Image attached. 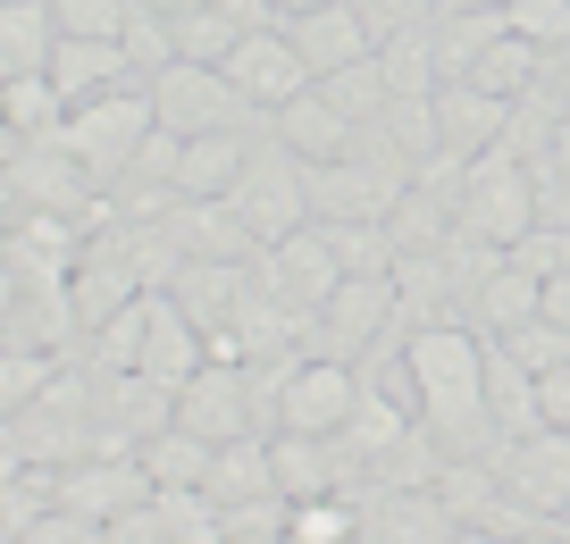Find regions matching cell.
<instances>
[{"label": "cell", "instance_id": "1", "mask_svg": "<svg viewBox=\"0 0 570 544\" xmlns=\"http://www.w3.org/2000/svg\"><path fill=\"white\" fill-rule=\"evenodd\" d=\"M403 369H411V411L453 461H503L495 411H487V335L462 318L403 335Z\"/></svg>", "mask_w": 570, "mask_h": 544}, {"label": "cell", "instance_id": "2", "mask_svg": "<svg viewBox=\"0 0 570 544\" xmlns=\"http://www.w3.org/2000/svg\"><path fill=\"white\" fill-rule=\"evenodd\" d=\"M529 227H537V168L512 151V142H495V151H479L470 176L453 185V244L512 251Z\"/></svg>", "mask_w": 570, "mask_h": 544}, {"label": "cell", "instance_id": "3", "mask_svg": "<svg viewBox=\"0 0 570 544\" xmlns=\"http://www.w3.org/2000/svg\"><path fill=\"white\" fill-rule=\"evenodd\" d=\"M160 126V109H151V85H126V92H101V101L68 109V126H59V151L76 159V168L92 176V185H109V176H135V151L142 135Z\"/></svg>", "mask_w": 570, "mask_h": 544}, {"label": "cell", "instance_id": "4", "mask_svg": "<svg viewBox=\"0 0 570 544\" xmlns=\"http://www.w3.org/2000/svg\"><path fill=\"white\" fill-rule=\"evenodd\" d=\"M227 210L252 227V244H261V251H268V244H285V235H294V227L311 218V168H303L294 151H285L277 135H268L261 151H252V168L235 176Z\"/></svg>", "mask_w": 570, "mask_h": 544}, {"label": "cell", "instance_id": "5", "mask_svg": "<svg viewBox=\"0 0 570 544\" xmlns=\"http://www.w3.org/2000/svg\"><path fill=\"white\" fill-rule=\"evenodd\" d=\"M151 109H160V126H177V135H244V118H268V109H252L244 92L227 85V68H194V59L151 76Z\"/></svg>", "mask_w": 570, "mask_h": 544}, {"label": "cell", "instance_id": "6", "mask_svg": "<svg viewBox=\"0 0 570 544\" xmlns=\"http://www.w3.org/2000/svg\"><path fill=\"white\" fill-rule=\"evenodd\" d=\"M268 277H261V294L268 301H285L294 318H320L327 310V294L344 285V260H336V244H327V227H294L285 244H268Z\"/></svg>", "mask_w": 570, "mask_h": 544}, {"label": "cell", "instance_id": "7", "mask_svg": "<svg viewBox=\"0 0 570 544\" xmlns=\"http://www.w3.org/2000/svg\"><path fill=\"white\" fill-rule=\"evenodd\" d=\"M495 477L529 520H570V427H537V436L503 444Z\"/></svg>", "mask_w": 570, "mask_h": 544}, {"label": "cell", "instance_id": "8", "mask_svg": "<svg viewBox=\"0 0 570 544\" xmlns=\"http://www.w3.org/2000/svg\"><path fill=\"white\" fill-rule=\"evenodd\" d=\"M227 85L244 92L252 109H268V118H277V109L303 101L320 76L303 68V51H294V34H285V26H252V34L227 51Z\"/></svg>", "mask_w": 570, "mask_h": 544}, {"label": "cell", "instance_id": "9", "mask_svg": "<svg viewBox=\"0 0 570 544\" xmlns=\"http://www.w3.org/2000/svg\"><path fill=\"white\" fill-rule=\"evenodd\" d=\"M361 377H353V360H303L294 369V386H285V403H277V427H294V436H327L336 444L344 427H353V411H361Z\"/></svg>", "mask_w": 570, "mask_h": 544}, {"label": "cell", "instance_id": "10", "mask_svg": "<svg viewBox=\"0 0 570 544\" xmlns=\"http://www.w3.org/2000/svg\"><path fill=\"white\" fill-rule=\"evenodd\" d=\"M151 469H142L135 453H92V461H76V469H59V503L68 511H92L101 527H118V520H135V511H151Z\"/></svg>", "mask_w": 570, "mask_h": 544}, {"label": "cell", "instance_id": "11", "mask_svg": "<svg viewBox=\"0 0 570 544\" xmlns=\"http://www.w3.org/2000/svg\"><path fill=\"white\" fill-rule=\"evenodd\" d=\"M210 369V335L194 327V310H185L177 294H142V369L135 377H160V386H194V377Z\"/></svg>", "mask_w": 570, "mask_h": 544}, {"label": "cell", "instance_id": "12", "mask_svg": "<svg viewBox=\"0 0 570 544\" xmlns=\"http://www.w3.org/2000/svg\"><path fill=\"white\" fill-rule=\"evenodd\" d=\"M311 327H320V344H336L327 360H344L353 344H370V335L403 327V294H394V277H344Z\"/></svg>", "mask_w": 570, "mask_h": 544}, {"label": "cell", "instance_id": "13", "mask_svg": "<svg viewBox=\"0 0 570 544\" xmlns=\"http://www.w3.org/2000/svg\"><path fill=\"white\" fill-rule=\"evenodd\" d=\"M252 377L244 369H202L194 386H177V427H194V436H210V444H235V436H252Z\"/></svg>", "mask_w": 570, "mask_h": 544}, {"label": "cell", "instance_id": "14", "mask_svg": "<svg viewBox=\"0 0 570 544\" xmlns=\"http://www.w3.org/2000/svg\"><path fill=\"white\" fill-rule=\"evenodd\" d=\"M51 85L68 92V109H85V101H101V92H126V85H142V68L126 59V42L59 34V51H51Z\"/></svg>", "mask_w": 570, "mask_h": 544}, {"label": "cell", "instance_id": "15", "mask_svg": "<svg viewBox=\"0 0 570 544\" xmlns=\"http://www.w3.org/2000/svg\"><path fill=\"white\" fill-rule=\"evenodd\" d=\"M277 26H285V34H294V51H303V68H311V76L361 68V59L377 51L353 0H336V9H303V18H277Z\"/></svg>", "mask_w": 570, "mask_h": 544}, {"label": "cell", "instance_id": "16", "mask_svg": "<svg viewBox=\"0 0 570 544\" xmlns=\"http://www.w3.org/2000/svg\"><path fill=\"white\" fill-rule=\"evenodd\" d=\"M268 135H277V142H285V151L303 159V168H327V159H353V135H361V126H353V118H344V109H336V101H327V92H320V85H311V92H303V101H285V109H277V118H268Z\"/></svg>", "mask_w": 570, "mask_h": 544}, {"label": "cell", "instance_id": "17", "mask_svg": "<svg viewBox=\"0 0 570 544\" xmlns=\"http://www.w3.org/2000/svg\"><path fill=\"white\" fill-rule=\"evenodd\" d=\"M512 109H520V101H495V92H479L470 76L436 85V126H445V151H453V159L495 151V142L512 135Z\"/></svg>", "mask_w": 570, "mask_h": 544}, {"label": "cell", "instance_id": "18", "mask_svg": "<svg viewBox=\"0 0 570 544\" xmlns=\"http://www.w3.org/2000/svg\"><path fill=\"white\" fill-rule=\"evenodd\" d=\"M470 310H479V335H512V327H529V318L546 310V277H529L512 251H495L479 294H470Z\"/></svg>", "mask_w": 570, "mask_h": 544}, {"label": "cell", "instance_id": "19", "mask_svg": "<svg viewBox=\"0 0 570 544\" xmlns=\"http://www.w3.org/2000/svg\"><path fill=\"white\" fill-rule=\"evenodd\" d=\"M361 536H370V544H453V536H462V520L445 511V494H436V486H428V494L420 486H394Z\"/></svg>", "mask_w": 570, "mask_h": 544}, {"label": "cell", "instance_id": "20", "mask_svg": "<svg viewBox=\"0 0 570 544\" xmlns=\"http://www.w3.org/2000/svg\"><path fill=\"white\" fill-rule=\"evenodd\" d=\"M59 18L51 0H0V76H51Z\"/></svg>", "mask_w": 570, "mask_h": 544}, {"label": "cell", "instance_id": "21", "mask_svg": "<svg viewBox=\"0 0 570 544\" xmlns=\"http://www.w3.org/2000/svg\"><path fill=\"white\" fill-rule=\"evenodd\" d=\"M487 411H495V436H503V444H520V436H537V427H546L537 377L520 369L503 344H487Z\"/></svg>", "mask_w": 570, "mask_h": 544}, {"label": "cell", "instance_id": "22", "mask_svg": "<svg viewBox=\"0 0 570 544\" xmlns=\"http://www.w3.org/2000/svg\"><path fill=\"white\" fill-rule=\"evenodd\" d=\"M244 168H252V142H244V135H194V142H185V168H177V194L227 201Z\"/></svg>", "mask_w": 570, "mask_h": 544}, {"label": "cell", "instance_id": "23", "mask_svg": "<svg viewBox=\"0 0 570 544\" xmlns=\"http://www.w3.org/2000/svg\"><path fill=\"white\" fill-rule=\"evenodd\" d=\"M0 118H9L18 142H59V126H68V92H59L51 76H0Z\"/></svg>", "mask_w": 570, "mask_h": 544}, {"label": "cell", "instance_id": "24", "mask_svg": "<svg viewBox=\"0 0 570 544\" xmlns=\"http://www.w3.org/2000/svg\"><path fill=\"white\" fill-rule=\"evenodd\" d=\"M135 461L151 469V486H210L218 444H210V436H194V427H160V436L142 444Z\"/></svg>", "mask_w": 570, "mask_h": 544}, {"label": "cell", "instance_id": "25", "mask_svg": "<svg viewBox=\"0 0 570 544\" xmlns=\"http://www.w3.org/2000/svg\"><path fill=\"white\" fill-rule=\"evenodd\" d=\"M210 494H218V503H261V494H277V453H268L261 436H235V444H218Z\"/></svg>", "mask_w": 570, "mask_h": 544}, {"label": "cell", "instance_id": "26", "mask_svg": "<svg viewBox=\"0 0 570 544\" xmlns=\"http://www.w3.org/2000/svg\"><path fill=\"white\" fill-rule=\"evenodd\" d=\"M320 92H327V101H336L353 126H377V118L394 109V85H386V68H377V51L361 59V68H336V76H320Z\"/></svg>", "mask_w": 570, "mask_h": 544}, {"label": "cell", "instance_id": "27", "mask_svg": "<svg viewBox=\"0 0 570 544\" xmlns=\"http://www.w3.org/2000/svg\"><path fill=\"white\" fill-rule=\"evenodd\" d=\"M537 59H546L537 42L503 34L495 51H487L479 68H470V85H479V92H495V101H529V85H537Z\"/></svg>", "mask_w": 570, "mask_h": 544}, {"label": "cell", "instance_id": "28", "mask_svg": "<svg viewBox=\"0 0 570 544\" xmlns=\"http://www.w3.org/2000/svg\"><path fill=\"white\" fill-rule=\"evenodd\" d=\"M118 42H126V59L142 68V85H151L160 68H177V18H168V9H151V0H135V18H126Z\"/></svg>", "mask_w": 570, "mask_h": 544}, {"label": "cell", "instance_id": "29", "mask_svg": "<svg viewBox=\"0 0 570 544\" xmlns=\"http://www.w3.org/2000/svg\"><path fill=\"white\" fill-rule=\"evenodd\" d=\"M487 344H503L529 377H553L570 360V327H562V318H546V310H537L529 327H512V335H487Z\"/></svg>", "mask_w": 570, "mask_h": 544}, {"label": "cell", "instance_id": "30", "mask_svg": "<svg viewBox=\"0 0 570 544\" xmlns=\"http://www.w3.org/2000/svg\"><path fill=\"white\" fill-rule=\"evenodd\" d=\"M51 386H59L51 352H42V344H9V360H0V403H9V411H35Z\"/></svg>", "mask_w": 570, "mask_h": 544}, {"label": "cell", "instance_id": "31", "mask_svg": "<svg viewBox=\"0 0 570 544\" xmlns=\"http://www.w3.org/2000/svg\"><path fill=\"white\" fill-rule=\"evenodd\" d=\"M294 544H353L361 536V511L344 503V494H311V503H294V527H285Z\"/></svg>", "mask_w": 570, "mask_h": 544}, {"label": "cell", "instance_id": "32", "mask_svg": "<svg viewBox=\"0 0 570 544\" xmlns=\"http://www.w3.org/2000/svg\"><path fill=\"white\" fill-rule=\"evenodd\" d=\"M503 26L537 51H562L570 42V0H503Z\"/></svg>", "mask_w": 570, "mask_h": 544}, {"label": "cell", "instance_id": "33", "mask_svg": "<svg viewBox=\"0 0 570 544\" xmlns=\"http://www.w3.org/2000/svg\"><path fill=\"white\" fill-rule=\"evenodd\" d=\"M59 34H92V42H118L126 18H135V0H51Z\"/></svg>", "mask_w": 570, "mask_h": 544}, {"label": "cell", "instance_id": "34", "mask_svg": "<svg viewBox=\"0 0 570 544\" xmlns=\"http://www.w3.org/2000/svg\"><path fill=\"white\" fill-rule=\"evenodd\" d=\"M361 26H370V42H394V34H420V26H436V0H353Z\"/></svg>", "mask_w": 570, "mask_h": 544}, {"label": "cell", "instance_id": "35", "mask_svg": "<svg viewBox=\"0 0 570 544\" xmlns=\"http://www.w3.org/2000/svg\"><path fill=\"white\" fill-rule=\"evenodd\" d=\"M18 544H109V527L92 520V511H68V503H51L35 527H26Z\"/></svg>", "mask_w": 570, "mask_h": 544}, {"label": "cell", "instance_id": "36", "mask_svg": "<svg viewBox=\"0 0 570 544\" xmlns=\"http://www.w3.org/2000/svg\"><path fill=\"white\" fill-rule=\"evenodd\" d=\"M537 403H546V427H570V360L553 377H537Z\"/></svg>", "mask_w": 570, "mask_h": 544}, {"label": "cell", "instance_id": "37", "mask_svg": "<svg viewBox=\"0 0 570 544\" xmlns=\"http://www.w3.org/2000/svg\"><path fill=\"white\" fill-rule=\"evenodd\" d=\"M546 318H562V327H570V268H562V277H546Z\"/></svg>", "mask_w": 570, "mask_h": 544}, {"label": "cell", "instance_id": "38", "mask_svg": "<svg viewBox=\"0 0 570 544\" xmlns=\"http://www.w3.org/2000/svg\"><path fill=\"white\" fill-rule=\"evenodd\" d=\"M512 544H570V527H553V520H537V527H520Z\"/></svg>", "mask_w": 570, "mask_h": 544}, {"label": "cell", "instance_id": "39", "mask_svg": "<svg viewBox=\"0 0 570 544\" xmlns=\"http://www.w3.org/2000/svg\"><path fill=\"white\" fill-rule=\"evenodd\" d=\"M277 18H303V9H336V0H268Z\"/></svg>", "mask_w": 570, "mask_h": 544}, {"label": "cell", "instance_id": "40", "mask_svg": "<svg viewBox=\"0 0 570 544\" xmlns=\"http://www.w3.org/2000/svg\"><path fill=\"white\" fill-rule=\"evenodd\" d=\"M453 544H503V536H495V527H462Z\"/></svg>", "mask_w": 570, "mask_h": 544}, {"label": "cell", "instance_id": "41", "mask_svg": "<svg viewBox=\"0 0 570 544\" xmlns=\"http://www.w3.org/2000/svg\"><path fill=\"white\" fill-rule=\"evenodd\" d=\"M445 9H503V0H436V18H445Z\"/></svg>", "mask_w": 570, "mask_h": 544}, {"label": "cell", "instance_id": "42", "mask_svg": "<svg viewBox=\"0 0 570 544\" xmlns=\"http://www.w3.org/2000/svg\"><path fill=\"white\" fill-rule=\"evenodd\" d=\"M151 9H168V18H177V9H202V0H151Z\"/></svg>", "mask_w": 570, "mask_h": 544}, {"label": "cell", "instance_id": "43", "mask_svg": "<svg viewBox=\"0 0 570 544\" xmlns=\"http://www.w3.org/2000/svg\"><path fill=\"white\" fill-rule=\"evenodd\" d=\"M109 544H118V536H109Z\"/></svg>", "mask_w": 570, "mask_h": 544}, {"label": "cell", "instance_id": "44", "mask_svg": "<svg viewBox=\"0 0 570 544\" xmlns=\"http://www.w3.org/2000/svg\"><path fill=\"white\" fill-rule=\"evenodd\" d=\"M562 527H570V520H562Z\"/></svg>", "mask_w": 570, "mask_h": 544}]
</instances>
